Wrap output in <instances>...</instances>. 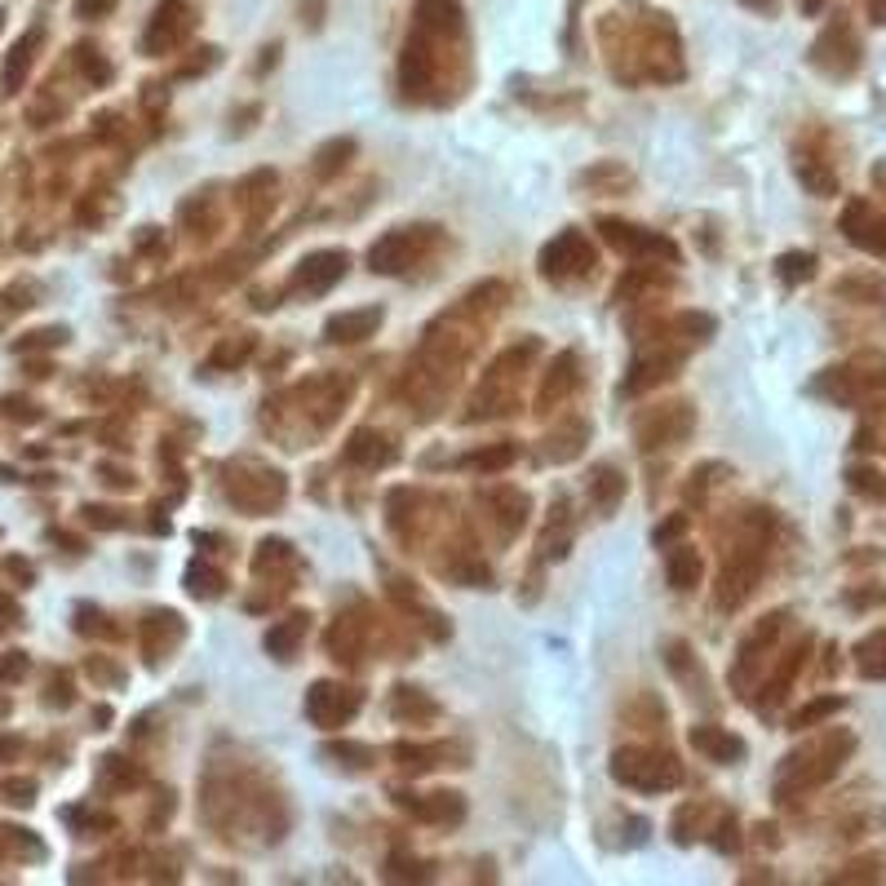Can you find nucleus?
<instances>
[{"label":"nucleus","instance_id":"nucleus-1","mask_svg":"<svg viewBox=\"0 0 886 886\" xmlns=\"http://www.w3.org/2000/svg\"><path fill=\"white\" fill-rule=\"evenodd\" d=\"M607 771H612V780H621L625 789H638V793H665L683 785L678 758L661 754V749H616Z\"/></svg>","mask_w":886,"mask_h":886},{"label":"nucleus","instance_id":"nucleus-2","mask_svg":"<svg viewBox=\"0 0 886 886\" xmlns=\"http://www.w3.org/2000/svg\"><path fill=\"white\" fill-rule=\"evenodd\" d=\"M851 745H855L851 736H829V740H820L816 749H807V754H789L785 767L776 771V793H780V798H789V793L829 780L833 771H838V762L847 758Z\"/></svg>","mask_w":886,"mask_h":886},{"label":"nucleus","instance_id":"nucleus-3","mask_svg":"<svg viewBox=\"0 0 886 886\" xmlns=\"http://www.w3.org/2000/svg\"><path fill=\"white\" fill-rule=\"evenodd\" d=\"M226 475H231L226 479V497L244 514H271L288 492L280 470H266V466H257V461H240V466H231Z\"/></svg>","mask_w":886,"mask_h":886},{"label":"nucleus","instance_id":"nucleus-4","mask_svg":"<svg viewBox=\"0 0 886 886\" xmlns=\"http://www.w3.org/2000/svg\"><path fill=\"white\" fill-rule=\"evenodd\" d=\"M435 226H395L368 249V271L373 275H404L421 253L435 244Z\"/></svg>","mask_w":886,"mask_h":886},{"label":"nucleus","instance_id":"nucleus-5","mask_svg":"<svg viewBox=\"0 0 886 886\" xmlns=\"http://www.w3.org/2000/svg\"><path fill=\"white\" fill-rule=\"evenodd\" d=\"M541 275L554 284H568L576 275H590L594 271V244L585 231H559L550 244L541 249Z\"/></svg>","mask_w":886,"mask_h":886},{"label":"nucleus","instance_id":"nucleus-6","mask_svg":"<svg viewBox=\"0 0 886 886\" xmlns=\"http://www.w3.org/2000/svg\"><path fill=\"white\" fill-rule=\"evenodd\" d=\"M359 705H364V696L355 692V687L346 683H315L311 692H306V718L319 727V731H337L346 727L350 718L359 714Z\"/></svg>","mask_w":886,"mask_h":886},{"label":"nucleus","instance_id":"nucleus-7","mask_svg":"<svg viewBox=\"0 0 886 886\" xmlns=\"http://www.w3.org/2000/svg\"><path fill=\"white\" fill-rule=\"evenodd\" d=\"M692 426H696V412L692 408H687V404H665V408L647 412V417H638L634 439H638V448H643V452H652V448H669V443H683L687 435H692Z\"/></svg>","mask_w":886,"mask_h":886},{"label":"nucleus","instance_id":"nucleus-8","mask_svg":"<svg viewBox=\"0 0 886 886\" xmlns=\"http://www.w3.org/2000/svg\"><path fill=\"white\" fill-rule=\"evenodd\" d=\"M603 240L621 253H638V257H665V262H678V244L661 231H647V226L621 222V218H603L599 222Z\"/></svg>","mask_w":886,"mask_h":886},{"label":"nucleus","instance_id":"nucleus-9","mask_svg":"<svg viewBox=\"0 0 886 886\" xmlns=\"http://www.w3.org/2000/svg\"><path fill=\"white\" fill-rule=\"evenodd\" d=\"M346 271H350V257L342 253V249H319V253H306L302 262H297V271H293V293H306V297H319V293H328V288H337L346 280Z\"/></svg>","mask_w":886,"mask_h":886},{"label":"nucleus","instance_id":"nucleus-10","mask_svg":"<svg viewBox=\"0 0 886 886\" xmlns=\"http://www.w3.org/2000/svg\"><path fill=\"white\" fill-rule=\"evenodd\" d=\"M191 27H195V14L182 0H160L156 18H151L147 36H142V54H151V58L169 54V49H178L182 40L191 36Z\"/></svg>","mask_w":886,"mask_h":886},{"label":"nucleus","instance_id":"nucleus-11","mask_svg":"<svg viewBox=\"0 0 886 886\" xmlns=\"http://www.w3.org/2000/svg\"><path fill=\"white\" fill-rule=\"evenodd\" d=\"M399 811H408L421 824H461L466 820V798L461 793H412V789H390Z\"/></svg>","mask_w":886,"mask_h":886},{"label":"nucleus","instance_id":"nucleus-12","mask_svg":"<svg viewBox=\"0 0 886 886\" xmlns=\"http://www.w3.org/2000/svg\"><path fill=\"white\" fill-rule=\"evenodd\" d=\"M758 572H762V550L758 545H740V550L731 554V563L723 568V576H718V607L731 612V607L745 603L758 581Z\"/></svg>","mask_w":886,"mask_h":886},{"label":"nucleus","instance_id":"nucleus-13","mask_svg":"<svg viewBox=\"0 0 886 886\" xmlns=\"http://www.w3.org/2000/svg\"><path fill=\"white\" fill-rule=\"evenodd\" d=\"M842 231H847V240L855 244V249L886 257V218H882V213H873V204L855 200L851 209L842 213Z\"/></svg>","mask_w":886,"mask_h":886},{"label":"nucleus","instance_id":"nucleus-14","mask_svg":"<svg viewBox=\"0 0 886 886\" xmlns=\"http://www.w3.org/2000/svg\"><path fill=\"white\" fill-rule=\"evenodd\" d=\"M187 638V625H182L178 612H151L142 621V652H147V665L169 661V652Z\"/></svg>","mask_w":886,"mask_h":886},{"label":"nucleus","instance_id":"nucleus-15","mask_svg":"<svg viewBox=\"0 0 886 886\" xmlns=\"http://www.w3.org/2000/svg\"><path fill=\"white\" fill-rule=\"evenodd\" d=\"M381 319H386V311H381V306L342 311V315H333V319L324 324V337H328V342H337V346H355V342H364V337L377 333Z\"/></svg>","mask_w":886,"mask_h":886},{"label":"nucleus","instance_id":"nucleus-16","mask_svg":"<svg viewBox=\"0 0 886 886\" xmlns=\"http://www.w3.org/2000/svg\"><path fill=\"white\" fill-rule=\"evenodd\" d=\"M346 461L359 470H381L395 461V443L381 435V430H355L346 443Z\"/></svg>","mask_w":886,"mask_h":886},{"label":"nucleus","instance_id":"nucleus-17","mask_svg":"<svg viewBox=\"0 0 886 886\" xmlns=\"http://www.w3.org/2000/svg\"><path fill=\"white\" fill-rule=\"evenodd\" d=\"M692 749L696 754H705L709 762H723V767H731V762L745 758V740L731 736V731L723 727H692Z\"/></svg>","mask_w":886,"mask_h":886},{"label":"nucleus","instance_id":"nucleus-18","mask_svg":"<svg viewBox=\"0 0 886 886\" xmlns=\"http://www.w3.org/2000/svg\"><path fill=\"white\" fill-rule=\"evenodd\" d=\"M306 630H311V616L293 612V616H284V621H275L271 630H266L262 647L275 656V661H293L297 647H302V638H306Z\"/></svg>","mask_w":886,"mask_h":886},{"label":"nucleus","instance_id":"nucleus-19","mask_svg":"<svg viewBox=\"0 0 886 886\" xmlns=\"http://www.w3.org/2000/svg\"><path fill=\"white\" fill-rule=\"evenodd\" d=\"M585 492H590L594 510H599V514H612L616 501L625 497V475H621V470H612V466H594L590 479H585Z\"/></svg>","mask_w":886,"mask_h":886},{"label":"nucleus","instance_id":"nucleus-20","mask_svg":"<svg viewBox=\"0 0 886 886\" xmlns=\"http://www.w3.org/2000/svg\"><path fill=\"white\" fill-rule=\"evenodd\" d=\"M678 364H683V355H652V359H643V355H638V364L630 368V377H625L621 395H638V390L656 386V381H665V377L674 373Z\"/></svg>","mask_w":886,"mask_h":886},{"label":"nucleus","instance_id":"nucleus-21","mask_svg":"<svg viewBox=\"0 0 886 886\" xmlns=\"http://www.w3.org/2000/svg\"><path fill=\"white\" fill-rule=\"evenodd\" d=\"M390 714H395L399 723H430V718H439V705L426 692H417V687H395Z\"/></svg>","mask_w":886,"mask_h":886},{"label":"nucleus","instance_id":"nucleus-22","mask_svg":"<svg viewBox=\"0 0 886 886\" xmlns=\"http://www.w3.org/2000/svg\"><path fill=\"white\" fill-rule=\"evenodd\" d=\"M665 581H669V590H678V594H687L700 581V554L692 550V545H674V550H669Z\"/></svg>","mask_w":886,"mask_h":886},{"label":"nucleus","instance_id":"nucleus-23","mask_svg":"<svg viewBox=\"0 0 886 886\" xmlns=\"http://www.w3.org/2000/svg\"><path fill=\"white\" fill-rule=\"evenodd\" d=\"M576 355L572 350H563L559 359H554V368L550 373H545V386H541V408H550V404H559L563 395H572L576 390Z\"/></svg>","mask_w":886,"mask_h":886},{"label":"nucleus","instance_id":"nucleus-24","mask_svg":"<svg viewBox=\"0 0 886 886\" xmlns=\"http://www.w3.org/2000/svg\"><path fill=\"white\" fill-rule=\"evenodd\" d=\"M350 156H355V138H328L324 147L315 151V164H311V173L319 182H328V178H337V173L350 164Z\"/></svg>","mask_w":886,"mask_h":886},{"label":"nucleus","instance_id":"nucleus-25","mask_svg":"<svg viewBox=\"0 0 886 886\" xmlns=\"http://www.w3.org/2000/svg\"><path fill=\"white\" fill-rule=\"evenodd\" d=\"M36 45H40V27H32V32H27L14 49H9V58H5V76H0V80H5V94H14V89L27 80V67H32Z\"/></svg>","mask_w":886,"mask_h":886},{"label":"nucleus","instance_id":"nucleus-26","mask_svg":"<svg viewBox=\"0 0 886 886\" xmlns=\"http://www.w3.org/2000/svg\"><path fill=\"white\" fill-rule=\"evenodd\" d=\"M590 439V430L581 426V421H568V426L559 430V435L545 439V461H554V466H563V461L581 457V443Z\"/></svg>","mask_w":886,"mask_h":886},{"label":"nucleus","instance_id":"nucleus-27","mask_svg":"<svg viewBox=\"0 0 886 886\" xmlns=\"http://www.w3.org/2000/svg\"><path fill=\"white\" fill-rule=\"evenodd\" d=\"M271 191H275V173L271 169H257V173H249V178L240 182V204L249 209L253 222L262 218V209L271 204Z\"/></svg>","mask_w":886,"mask_h":886},{"label":"nucleus","instance_id":"nucleus-28","mask_svg":"<svg viewBox=\"0 0 886 886\" xmlns=\"http://www.w3.org/2000/svg\"><path fill=\"white\" fill-rule=\"evenodd\" d=\"M187 594H191V599H222V594H226V576L218 568H209L204 559H195L187 568Z\"/></svg>","mask_w":886,"mask_h":886},{"label":"nucleus","instance_id":"nucleus-29","mask_svg":"<svg viewBox=\"0 0 886 886\" xmlns=\"http://www.w3.org/2000/svg\"><path fill=\"white\" fill-rule=\"evenodd\" d=\"M855 665L864 678H886V634H869L855 647Z\"/></svg>","mask_w":886,"mask_h":886},{"label":"nucleus","instance_id":"nucleus-30","mask_svg":"<svg viewBox=\"0 0 886 886\" xmlns=\"http://www.w3.org/2000/svg\"><path fill=\"white\" fill-rule=\"evenodd\" d=\"M324 758H337L346 771H368V767L377 762L373 745H359V740H337V745L324 749Z\"/></svg>","mask_w":886,"mask_h":886},{"label":"nucleus","instance_id":"nucleus-31","mask_svg":"<svg viewBox=\"0 0 886 886\" xmlns=\"http://www.w3.org/2000/svg\"><path fill=\"white\" fill-rule=\"evenodd\" d=\"M257 350V337L253 333H240V337H231V342H222L218 350H213V359H209V368H240L244 359H249Z\"/></svg>","mask_w":886,"mask_h":886},{"label":"nucleus","instance_id":"nucleus-32","mask_svg":"<svg viewBox=\"0 0 886 886\" xmlns=\"http://www.w3.org/2000/svg\"><path fill=\"white\" fill-rule=\"evenodd\" d=\"M514 457H519V448H514V443H497V448H479V452H470L466 466H470V470H483V475H497V470H506Z\"/></svg>","mask_w":886,"mask_h":886},{"label":"nucleus","instance_id":"nucleus-33","mask_svg":"<svg viewBox=\"0 0 886 886\" xmlns=\"http://www.w3.org/2000/svg\"><path fill=\"white\" fill-rule=\"evenodd\" d=\"M395 758H399V767H404V771H412V776H421V771L439 767L435 758H443V749H430V745H408V740H399V745H395Z\"/></svg>","mask_w":886,"mask_h":886},{"label":"nucleus","instance_id":"nucleus-34","mask_svg":"<svg viewBox=\"0 0 886 886\" xmlns=\"http://www.w3.org/2000/svg\"><path fill=\"white\" fill-rule=\"evenodd\" d=\"M386 878L390 882H430L435 878V864H421V860H412V855H390Z\"/></svg>","mask_w":886,"mask_h":886},{"label":"nucleus","instance_id":"nucleus-35","mask_svg":"<svg viewBox=\"0 0 886 886\" xmlns=\"http://www.w3.org/2000/svg\"><path fill=\"white\" fill-rule=\"evenodd\" d=\"M776 275H780L785 284L811 280V275H816V257H811V253H780V257H776Z\"/></svg>","mask_w":886,"mask_h":886},{"label":"nucleus","instance_id":"nucleus-36","mask_svg":"<svg viewBox=\"0 0 886 886\" xmlns=\"http://www.w3.org/2000/svg\"><path fill=\"white\" fill-rule=\"evenodd\" d=\"M501 537H514V532L523 528V519H528V497L523 492H501Z\"/></svg>","mask_w":886,"mask_h":886},{"label":"nucleus","instance_id":"nucleus-37","mask_svg":"<svg viewBox=\"0 0 886 886\" xmlns=\"http://www.w3.org/2000/svg\"><path fill=\"white\" fill-rule=\"evenodd\" d=\"M847 705L842 696H824V700H811L807 709H798V714L789 718V727L793 731H802V727H811V723H820V718H829V714H838V709Z\"/></svg>","mask_w":886,"mask_h":886},{"label":"nucleus","instance_id":"nucleus-38","mask_svg":"<svg viewBox=\"0 0 886 886\" xmlns=\"http://www.w3.org/2000/svg\"><path fill=\"white\" fill-rule=\"evenodd\" d=\"M275 563H293V545L280 541V537H271V541L257 545V554H253V572H266V568H275Z\"/></svg>","mask_w":886,"mask_h":886},{"label":"nucleus","instance_id":"nucleus-39","mask_svg":"<svg viewBox=\"0 0 886 886\" xmlns=\"http://www.w3.org/2000/svg\"><path fill=\"white\" fill-rule=\"evenodd\" d=\"M218 63H222V49L218 45H204V49H195L191 63L178 67V76H204V71H213Z\"/></svg>","mask_w":886,"mask_h":886},{"label":"nucleus","instance_id":"nucleus-40","mask_svg":"<svg viewBox=\"0 0 886 886\" xmlns=\"http://www.w3.org/2000/svg\"><path fill=\"white\" fill-rule=\"evenodd\" d=\"M125 758H116V754H107L102 758V776H111L120 789H133V785H142V771L138 767H120Z\"/></svg>","mask_w":886,"mask_h":886},{"label":"nucleus","instance_id":"nucleus-41","mask_svg":"<svg viewBox=\"0 0 886 886\" xmlns=\"http://www.w3.org/2000/svg\"><path fill=\"white\" fill-rule=\"evenodd\" d=\"M80 67H85V76L94 80V85H107V80H111V63L98 54V49H89V45H80Z\"/></svg>","mask_w":886,"mask_h":886},{"label":"nucleus","instance_id":"nucleus-42","mask_svg":"<svg viewBox=\"0 0 886 886\" xmlns=\"http://www.w3.org/2000/svg\"><path fill=\"white\" fill-rule=\"evenodd\" d=\"M678 328L683 333H692V342H709L714 337V315H696V311H687V315H678Z\"/></svg>","mask_w":886,"mask_h":886},{"label":"nucleus","instance_id":"nucleus-43","mask_svg":"<svg viewBox=\"0 0 886 886\" xmlns=\"http://www.w3.org/2000/svg\"><path fill=\"white\" fill-rule=\"evenodd\" d=\"M718 838H714V847L723 851V855H731V851H740V824H736V816H723L718 820Z\"/></svg>","mask_w":886,"mask_h":886},{"label":"nucleus","instance_id":"nucleus-44","mask_svg":"<svg viewBox=\"0 0 886 886\" xmlns=\"http://www.w3.org/2000/svg\"><path fill=\"white\" fill-rule=\"evenodd\" d=\"M85 519L94 523V528H102V532H116V528H125V514H120V510H111V506H85Z\"/></svg>","mask_w":886,"mask_h":886},{"label":"nucleus","instance_id":"nucleus-45","mask_svg":"<svg viewBox=\"0 0 886 886\" xmlns=\"http://www.w3.org/2000/svg\"><path fill=\"white\" fill-rule=\"evenodd\" d=\"M102 621H107V616L94 612V607H76V630L80 634H116L111 625H102Z\"/></svg>","mask_w":886,"mask_h":886},{"label":"nucleus","instance_id":"nucleus-46","mask_svg":"<svg viewBox=\"0 0 886 886\" xmlns=\"http://www.w3.org/2000/svg\"><path fill=\"white\" fill-rule=\"evenodd\" d=\"M116 9V0H76V14L80 18H107Z\"/></svg>","mask_w":886,"mask_h":886},{"label":"nucleus","instance_id":"nucleus-47","mask_svg":"<svg viewBox=\"0 0 886 886\" xmlns=\"http://www.w3.org/2000/svg\"><path fill=\"white\" fill-rule=\"evenodd\" d=\"M687 528V514H674V519L669 523H661V528H656V545H665V541H674L678 532Z\"/></svg>","mask_w":886,"mask_h":886},{"label":"nucleus","instance_id":"nucleus-48","mask_svg":"<svg viewBox=\"0 0 886 886\" xmlns=\"http://www.w3.org/2000/svg\"><path fill=\"white\" fill-rule=\"evenodd\" d=\"M5 793H9V802L27 807V802H32V793H36V785H32V780H14V785H5Z\"/></svg>","mask_w":886,"mask_h":886},{"label":"nucleus","instance_id":"nucleus-49","mask_svg":"<svg viewBox=\"0 0 886 886\" xmlns=\"http://www.w3.org/2000/svg\"><path fill=\"white\" fill-rule=\"evenodd\" d=\"M49 705H58V709L71 705V683H67V678H54V687H49Z\"/></svg>","mask_w":886,"mask_h":886},{"label":"nucleus","instance_id":"nucleus-50","mask_svg":"<svg viewBox=\"0 0 886 886\" xmlns=\"http://www.w3.org/2000/svg\"><path fill=\"white\" fill-rule=\"evenodd\" d=\"M27 674V661L18 652H9V661H0V678H23Z\"/></svg>","mask_w":886,"mask_h":886},{"label":"nucleus","instance_id":"nucleus-51","mask_svg":"<svg viewBox=\"0 0 886 886\" xmlns=\"http://www.w3.org/2000/svg\"><path fill=\"white\" fill-rule=\"evenodd\" d=\"M851 483H855V488H860V492H882L878 475H869V470H855V475H851Z\"/></svg>","mask_w":886,"mask_h":886},{"label":"nucleus","instance_id":"nucleus-52","mask_svg":"<svg viewBox=\"0 0 886 886\" xmlns=\"http://www.w3.org/2000/svg\"><path fill=\"white\" fill-rule=\"evenodd\" d=\"M275 63H280V45H266L262 58H257V71H266V67H275Z\"/></svg>","mask_w":886,"mask_h":886},{"label":"nucleus","instance_id":"nucleus-53","mask_svg":"<svg viewBox=\"0 0 886 886\" xmlns=\"http://www.w3.org/2000/svg\"><path fill=\"white\" fill-rule=\"evenodd\" d=\"M873 18H878V23H886V0H873Z\"/></svg>","mask_w":886,"mask_h":886},{"label":"nucleus","instance_id":"nucleus-54","mask_svg":"<svg viewBox=\"0 0 886 886\" xmlns=\"http://www.w3.org/2000/svg\"><path fill=\"white\" fill-rule=\"evenodd\" d=\"M802 9H807V14H816V9H820V0H802Z\"/></svg>","mask_w":886,"mask_h":886}]
</instances>
